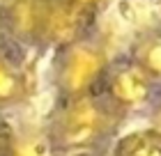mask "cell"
I'll return each mask as SVG.
<instances>
[{
	"label": "cell",
	"mask_w": 161,
	"mask_h": 156,
	"mask_svg": "<svg viewBox=\"0 0 161 156\" xmlns=\"http://www.w3.org/2000/svg\"><path fill=\"white\" fill-rule=\"evenodd\" d=\"M64 106L60 108L53 122V138L62 147H92L104 140L115 124L113 108L115 103L99 99L92 92L64 96Z\"/></svg>",
	"instance_id": "6da1fadb"
},
{
	"label": "cell",
	"mask_w": 161,
	"mask_h": 156,
	"mask_svg": "<svg viewBox=\"0 0 161 156\" xmlns=\"http://www.w3.org/2000/svg\"><path fill=\"white\" fill-rule=\"evenodd\" d=\"M62 60L58 64L55 78L58 87L64 96H76L92 92L97 80L104 78L106 71V55L104 51L92 46L87 41H74L69 46H62Z\"/></svg>",
	"instance_id": "7a4b0ae2"
},
{
	"label": "cell",
	"mask_w": 161,
	"mask_h": 156,
	"mask_svg": "<svg viewBox=\"0 0 161 156\" xmlns=\"http://www.w3.org/2000/svg\"><path fill=\"white\" fill-rule=\"evenodd\" d=\"M108 101L115 106H141L150 96V73L138 62L118 64L104 71Z\"/></svg>",
	"instance_id": "3957f363"
},
{
	"label": "cell",
	"mask_w": 161,
	"mask_h": 156,
	"mask_svg": "<svg viewBox=\"0 0 161 156\" xmlns=\"http://www.w3.org/2000/svg\"><path fill=\"white\" fill-rule=\"evenodd\" d=\"M28 83L23 71L7 55L0 53V103H16L25 96Z\"/></svg>",
	"instance_id": "277c9868"
},
{
	"label": "cell",
	"mask_w": 161,
	"mask_h": 156,
	"mask_svg": "<svg viewBox=\"0 0 161 156\" xmlns=\"http://www.w3.org/2000/svg\"><path fill=\"white\" fill-rule=\"evenodd\" d=\"M113 156H161V136L152 131H138L124 136L115 145Z\"/></svg>",
	"instance_id": "5b68a950"
},
{
	"label": "cell",
	"mask_w": 161,
	"mask_h": 156,
	"mask_svg": "<svg viewBox=\"0 0 161 156\" xmlns=\"http://www.w3.org/2000/svg\"><path fill=\"white\" fill-rule=\"evenodd\" d=\"M150 76H161V37L147 39L141 44V62Z\"/></svg>",
	"instance_id": "8992f818"
},
{
	"label": "cell",
	"mask_w": 161,
	"mask_h": 156,
	"mask_svg": "<svg viewBox=\"0 0 161 156\" xmlns=\"http://www.w3.org/2000/svg\"><path fill=\"white\" fill-rule=\"evenodd\" d=\"M9 156H51V147L44 138H25L19 143L12 140Z\"/></svg>",
	"instance_id": "52a82bcc"
},
{
	"label": "cell",
	"mask_w": 161,
	"mask_h": 156,
	"mask_svg": "<svg viewBox=\"0 0 161 156\" xmlns=\"http://www.w3.org/2000/svg\"><path fill=\"white\" fill-rule=\"evenodd\" d=\"M9 149H12V138L7 133L5 124L0 122V156H9Z\"/></svg>",
	"instance_id": "ba28073f"
},
{
	"label": "cell",
	"mask_w": 161,
	"mask_h": 156,
	"mask_svg": "<svg viewBox=\"0 0 161 156\" xmlns=\"http://www.w3.org/2000/svg\"><path fill=\"white\" fill-rule=\"evenodd\" d=\"M64 156H94L90 152V147H69V152Z\"/></svg>",
	"instance_id": "9c48e42d"
},
{
	"label": "cell",
	"mask_w": 161,
	"mask_h": 156,
	"mask_svg": "<svg viewBox=\"0 0 161 156\" xmlns=\"http://www.w3.org/2000/svg\"><path fill=\"white\" fill-rule=\"evenodd\" d=\"M76 3H80V5H85V7H97V3H101V0H76Z\"/></svg>",
	"instance_id": "30bf717a"
}]
</instances>
